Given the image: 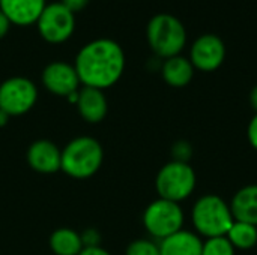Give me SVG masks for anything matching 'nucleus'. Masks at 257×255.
Masks as SVG:
<instances>
[{"label": "nucleus", "mask_w": 257, "mask_h": 255, "mask_svg": "<svg viewBox=\"0 0 257 255\" xmlns=\"http://www.w3.org/2000/svg\"><path fill=\"white\" fill-rule=\"evenodd\" d=\"M27 164L39 174H54L62 167V150L50 140H36L27 149Z\"/></svg>", "instance_id": "obj_11"}, {"label": "nucleus", "mask_w": 257, "mask_h": 255, "mask_svg": "<svg viewBox=\"0 0 257 255\" xmlns=\"http://www.w3.org/2000/svg\"><path fill=\"white\" fill-rule=\"evenodd\" d=\"M104 161V149L93 137H77L62 149V167L66 176L72 179H89L95 176Z\"/></svg>", "instance_id": "obj_2"}, {"label": "nucleus", "mask_w": 257, "mask_h": 255, "mask_svg": "<svg viewBox=\"0 0 257 255\" xmlns=\"http://www.w3.org/2000/svg\"><path fill=\"white\" fill-rule=\"evenodd\" d=\"M250 105L254 110V113H257V84L250 92Z\"/></svg>", "instance_id": "obj_27"}, {"label": "nucleus", "mask_w": 257, "mask_h": 255, "mask_svg": "<svg viewBox=\"0 0 257 255\" xmlns=\"http://www.w3.org/2000/svg\"><path fill=\"white\" fill-rule=\"evenodd\" d=\"M81 240H83V245L84 246H99L101 236H99V233L96 230L89 228V230H86L81 234Z\"/></svg>", "instance_id": "obj_22"}, {"label": "nucleus", "mask_w": 257, "mask_h": 255, "mask_svg": "<svg viewBox=\"0 0 257 255\" xmlns=\"http://www.w3.org/2000/svg\"><path fill=\"white\" fill-rule=\"evenodd\" d=\"M90 0H60V3L68 8L72 14H77L80 11H83L87 5H89Z\"/></svg>", "instance_id": "obj_24"}, {"label": "nucleus", "mask_w": 257, "mask_h": 255, "mask_svg": "<svg viewBox=\"0 0 257 255\" xmlns=\"http://www.w3.org/2000/svg\"><path fill=\"white\" fill-rule=\"evenodd\" d=\"M226 237L235 249H251L257 245V227L247 222L235 221Z\"/></svg>", "instance_id": "obj_18"}, {"label": "nucleus", "mask_w": 257, "mask_h": 255, "mask_svg": "<svg viewBox=\"0 0 257 255\" xmlns=\"http://www.w3.org/2000/svg\"><path fill=\"white\" fill-rule=\"evenodd\" d=\"M9 119H11V116L0 110V128H3V126L8 123V120H9Z\"/></svg>", "instance_id": "obj_28"}, {"label": "nucleus", "mask_w": 257, "mask_h": 255, "mask_svg": "<svg viewBox=\"0 0 257 255\" xmlns=\"http://www.w3.org/2000/svg\"><path fill=\"white\" fill-rule=\"evenodd\" d=\"M41 38L48 44L66 42L75 30V14L65 8L60 2L47 3L36 21Z\"/></svg>", "instance_id": "obj_7"}, {"label": "nucleus", "mask_w": 257, "mask_h": 255, "mask_svg": "<svg viewBox=\"0 0 257 255\" xmlns=\"http://www.w3.org/2000/svg\"><path fill=\"white\" fill-rule=\"evenodd\" d=\"M247 138L250 146L257 152V113L251 117V120L248 122L247 126Z\"/></svg>", "instance_id": "obj_23"}, {"label": "nucleus", "mask_w": 257, "mask_h": 255, "mask_svg": "<svg viewBox=\"0 0 257 255\" xmlns=\"http://www.w3.org/2000/svg\"><path fill=\"white\" fill-rule=\"evenodd\" d=\"M193 155V147L188 141L185 140H181V141H176L173 146H172V156H173V161H181V162H188L190 158Z\"/></svg>", "instance_id": "obj_21"}, {"label": "nucleus", "mask_w": 257, "mask_h": 255, "mask_svg": "<svg viewBox=\"0 0 257 255\" xmlns=\"http://www.w3.org/2000/svg\"><path fill=\"white\" fill-rule=\"evenodd\" d=\"M161 75L170 87L181 89L191 83L194 77V66L190 59L179 54L164 60L161 66Z\"/></svg>", "instance_id": "obj_16"}, {"label": "nucleus", "mask_w": 257, "mask_h": 255, "mask_svg": "<svg viewBox=\"0 0 257 255\" xmlns=\"http://www.w3.org/2000/svg\"><path fill=\"white\" fill-rule=\"evenodd\" d=\"M45 5V0H0V11L11 24L32 26L36 24Z\"/></svg>", "instance_id": "obj_13"}, {"label": "nucleus", "mask_w": 257, "mask_h": 255, "mask_svg": "<svg viewBox=\"0 0 257 255\" xmlns=\"http://www.w3.org/2000/svg\"><path fill=\"white\" fill-rule=\"evenodd\" d=\"M78 255H111V254L99 245V246H84V248H83V251H81Z\"/></svg>", "instance_id": "obj_25"}, {"label": "nucleus", "mask_w": 257, "mask_h": 255, "mask_svg": "<svg viewBox=\"0 0 257 255\" xmlns=\"http://www.w3.org/2000/svg\"><path fill=\"white\" fill-rule=\"evenodd\" d=\"M38 102V87L26 77H11L0 84V110L11 117L29 113Z\"/></svg>", "instance_id": "obj_8"}, {"label": "nucleus", "mask_w": 257, "mask_h": 255, "mask_svg": "<svg viewBox=\"0 0 257 255\" xmlns=\"http://www.w3.org/2000/svg\"><path fill=\"white\" fill-rule=\"evenodd\" d=\"M48 245L54 255H78L84 248L81 234L68 227L54 230L50 236Z\"/></svg>", "instance_id": "obj_17"}, {"label": "nucleus", "mask_w": 257, "mask_h": 255, "mask_svg": "<svg viewBox=\"0 0 257 255\" xmlns=\"http://www.w3.org/2000/svg\"><path fill=\"white\" fill-rule=\"evenodd\" d=\"M226 59L224 41L217 35H202L197 38L190 50V62L194 69L202 72L217 71Z\"/></svg>", "instance_id": "obj_9"}, {"label": "nucleus", "mask_w": 257, "mask_h": 255, "mask_svg": "<svg viewBox=\"0 0 257 255\" xmlns=\"http://www.w3.org/2000/svg\"><path fill=\"white\" fill-rule=\"evenodd\" d=\"M9 27H11V21L8 20V17L0 11V39L5 38L9 32Z\"/></svg>", "instance_id": "obj_26"}, {"label": "nucleus", "mask_w": 257, "mask_h": 255, "mask_svg": "<svg viewBox=\"0 0 257 255\" xmlns=\"http://www.w3.org/2000/svg\"><path fill=\"white\" fill-rule=\"evenodd\" d=\"M191 221L199 236L212 239L226 236L235 222V218L229 203L217 194H206L194 203L191 209Z\"/></svg>", "instance_id": "obj_3"}, {"label": "nucleus", "mask_w": 257, "mask_h": 255, "mask_svg": "<svg viewBox=\"0 0 257 255\" xmlns=\"http://www.w3.org/2000/svg\"><path fill=\"white\" fill-rule=\"evenodd\" d=\"M197 185V176L190 162L170 161L164 164L155 177L158 198L181 203L191 197Z\"/></svg>", "instance_id": "obj_5"}, {"label": "nucleus", "mask_w": 257, "mask_h": 255, "mask_svg": "<svg viewBox=\"0 0 257 255\" xmlns=\"http://www.w3.org/2000/svg\"><path fill=\"white\" fill-rule=\"evenodd\" d=\"M146 38L151 50L166 60L182 53L187 44V30L175 15L157 14L148 23Z\"/></svg>", "instance_id": "obj_4"}, {"label": "nucleus", "mask_w": 257, "mask_h": 255, "mask_svg": "<svg viewBox=\"0 0 257 255\" xmlns=\"http://www.w3.org/2000/svg\"><path fill=\"white\" fill-rule=\"evenodd\" d=\"M74 68L83 86L105 90L120 80L125 71V53L116 41L99 38L80 48Z\"/></svg>", "instance_id": "obj_1"}, {"label": "nucleus", "mask_w": 257, "mask_h": 255, "mask_svg": "<svg viewBox=\"0 0 257 255\" xmlns=\"http://www.w3.org/2000/svg\"><path fill=\"white\" fill-rule=\"evenodd\" d=\"M235 252L236 249L232 246L226 236L206 239L202 248V255H235Z\"/></svg>", "instance_id": "obj_19"}, {"label": "nucleus", "mask_w": 257, "mask_h": 255, "mask_svg": "<svg viewBox=\"0 0 257 255\" xmlns=\"http://www.w3.org/2000/svg\"><path fill=\"white\" fill-rule=\"evenodd\" d=\"M230 210L235 221L257 227V185H247L236 191L230 201Z\"/></svg>", "instance_id": "obj_15"}, {"label": "nucleus", "mask_w": 257, "mask_h": 255, "mask_svg": "<svg viewBox=\"0 0 257 255\" xmlns=\"http://www.w3.org/2000/svg\"><path fill=\"white\" fill-rule=\"evenodd\" d=\"M125 255H161L160 246L154 240L149 239H137L133 240L128 246Z\"/></svg>", "instance_id": "obj_20"}, {"label": "nucleus", "mask_w": 257, "mask_h": 255, "mask_svg": "<svg viewBox=\"0 0 257 255\" xmlns=\"http://www.w3.org/2000/svg\"><path fill=\"white\" fill-rule=\"evenodd\" d=\"M185 215L179 203L157 198L148 204L143 212V225L146 231L158 240H163L184 228Z\"/></svg>", "instance_id": "obj_6"}, {"label": "nucleus", "mask_w": 257, "mask_h": 255, "mask_svg": "<svg viewBox=\"0 0 257 255\" xmlns=\"http://www.w3.org/2000/svg\"><path fill=\"white\" fill-rule=\"evenodd\" d=\"M75 105L81 119L92 125L102 122L108 113V102L104 95V90L93 87L83 86L78 90Z\"/></svg>", "instance_id": "obj_12"}, {"label": "nucleus", "mask_w": 257, "mask_h": 255, "mask_svg": "<svg viewBox=\"0 0 257 255\" xmlns=\"http://www.w3.org/2000/svg\"><path fill=\"white\" fill-rule=\"evenodd\" d=\"M41 80L50 93L63 98H69L71 95L77 93L81 84L74 65L59 60L51 62L44 68Z\"/></svg>", "instance_id": "obj_10"}, {"label": "nucleus", "mask_w": 257, "mask_h": 255, "mask_svg": "<svg viewBox=\"0 0 257 255\" xmlns=\"http://www.w3.org/2000/svg\"><path fill=\"white\" fill-rule=\"evenodd\" d=\"M161 255H202L203 240L190 230H179L178 233L160 240Z\"/></svg>", "instance_id": "obj_14"}]
</instances>
